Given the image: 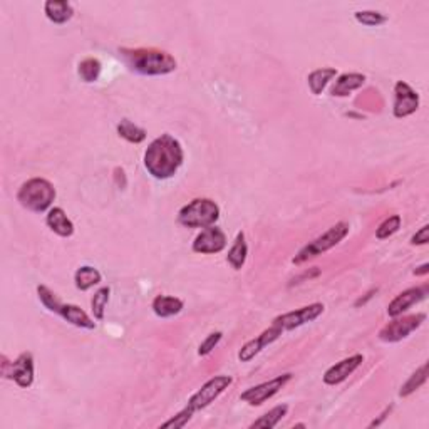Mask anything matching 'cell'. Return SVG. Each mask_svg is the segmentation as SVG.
<instances>
[{"instance_id": "cell-23", "label": "cell", "mask_w": 429, "mask_h": 429, "mask_svg": "<svg viewBox=\"0 0 429 429\" xmlns=\"http://www.w3.org/2000/svg\"><path fill=\"white\" fill-rule=\"evenodd\" d=\"M101 280H103L101 272L91 265H82L74 274V284H76L77 290H81V292H86V290L92 289L94 285L101 284Z\"/></svg>"}, {"instance_id": "cell-3", "label": "cell", "mask_w": 429, "mask_h": 429, "mask_svg": "<svg viewBox=\"0 0 429 429\" xmlns=\"http://www.w3.org/2000/svg\"><path fill=\"white\" fill-rule=\"evenodd\" d=\"M232 382H233V379L230 376L211 377L210 381H206L205 384H203L200 389H198L196 393L193 394L190 399H188L186 408L182 409V411H179L177 416H173L172 419H169V421L161 424V428H174V429L184 428L188 423H190L193 414H195L196 411H200V409L208 408L211 403H215V401L228 389Z\"/></svg>"}, {"instance_id": "cell-27", "label": "cell", "mask_w": 429, "mask_h": 429, "mask_svg": "<svg viewBox=\"0 0 429 429\" xmlns=\"http://www.w3.org/2000/svg\"><path fill=\"white\" fill-rule=\"evenodd\" d=\"M101 71H103V66H101L99 59L96 57H86L79 62V67H77V74H79L81 81L84 82H96L99 79Z\"/></svg>"}, {"instance_id": "cell-6", "label": "cell", "mask_w": 429, "mask_h": 429, "mask_svg": "<svg viewBox=\"0 0 429 429\" xmlns=\"http://www.w3.org/2000/svg\"><path fill=\"white\" fill-rule=\"evenodd\" d=\"M220 218L218 203L211 198H195L183 206L178 213L179 225L186 228H206Z\"/></svg>"}, {"instance_id": "cell-17", "label": "cell", "mask_w": 429, "mask_h": 429, "mask_svg": "<svg viewBox=\"0 0 429 429\" xmlns=\"http://www.w3.org/2000/svg\"><path fill=\"white\" fill-rule=\"evenodd\" d=\"M366 84V76L361 72H345L338 76L334 86L330 87V96L334 98H347L352 91L361 89Z\"/></svg>"}, {"instance_id": "cell-11", "label": "cell", "mask_w": 429, "mask_h": 429, "mask_svg": "<svg viewBox=\"0 0 429 429\" xmlns=\"http://www.w3.org/2000/svg\"><path fill=\"white\" fill-rule=\"evenodd\" d=\"M324 311H325L324 303H321V302L311 303V306L301 307V308H297V311H292V312H285V313H282V316L275 317L274 325L280 327L284 332L299 329V327L306 325V324H308V322L316 321L317 317H321L322 313H324Z\"/></svg>"}, {"instance_id": "cell-34", "label": "cell", "mask_w": 429, "mask_h": 429, "mask_svg": "<svg viewBox=\"0 0 429 429\" xmlns=\"http://www.w3.org/2000/svg\"><path fill=\"white\" fill-rule=\"evenodd\" d=\"M413 274L416 275V277H424V275H428V274H429V264H423L421 267H418V269L414 270Z\"/></svg>"}, {"instance_id": "cell-15", "label": "cell", "mask_w": 429, "mask_h": 429, "mask_svg": "<svg viewBox=\"0 0 429 429\" xmlns=\"http://www.w3.org/2000/svg\"><path fill=\"white\" fill-rule=\"evenodd\" d=\"M362 362H364L362 354H354V356L345 357V359H342V361L335 362L334 366H330L329 369H327L322 379H324L327 386L342 384L344 381L349 379V376H352L354 372L361 367Z\"/></svg>"}, {"instance_id": "cell-12", "label": "cell", "mask_w": 429, "mask_h": 429, "mask_svg": "<svg viewBox=\"0 0 429 429\" xmlns=\"http://www.w3.org/2000/svg\"><path fill=\"white\" fill-rule=\"evenodd\" d=\"M227 235L223 230L216 225H211L196 235V238L193 240L191 250L201 253V255H215V253L223 252L227 248Z\"/></svg>"}, {"instance_id": "cell-29", "label": "cell", "mask_w": 429, "mask_h": 429, "mask_svg": "<svg viewBox=\"0 0 429 429\" xmlns=\"http://www.w3.org/2000/svg\"><path fill=\"white\" fill-rule=\"evenodd\" d=\"M401 223H403V218H401V215H391L389 218H386L379 225V227H377L376 237L379 240H386V238L393 237L394 233L399 232Z\"/></svg>"}, {"instance_id": "cell-8", "label": "cell", "mask_w": 429, "mask_h": 429, "mask_svg": "<svg viewBox=\"0 0 429 429\" xmlns=\"http://www.w3.org/2000/svg\"><path fill=\"white\" fill-rule=\"evenodd\" d=\"M2 377L4 379H12L22 389H29L34 384L35 377L34 356L30 352H22L13 362L2 356Z\"/></svg>"}, {"instance_id": "cell-24", "label": "cell", "mask_w": 429, "mask_h": 429, "mask_svg": "<svg viewBox=\"0 0 429 429\" xmlns=\"http://www.w3.org/2000/svg\"><path fill=\"white\" fill-rule=\"evenodd\" d=\"M289 413V406L287 404H279L275 408H272L269 413H265L264 416H260L257 421H253L250 424V429H272L275 428L277 424L282 421L284 416H287Z\"/></svg>"}, {"instance_id": "cell-19", "label": "cell", "mask_w": 429, "mask_h": 429, "mask_svg": "<svg viewBox=\"0 0 429 429\" xmlns=\"http://www.w3.org/2000/svg\"><path fill=\"white\" fill-rule=\"evenodd\" d=\"M44 13L55 26H62L69 22L74 16V7L66 0H48L44 4Z\"/></svg>"}, {"instance_id": "cell-7", "label": "cell", "mask_w": 429, "mask_h": 429, "mask_svg": "<svg viewBox=\"0 0 429 429\" xmlns=\"http://www.w3.org/2000/svg\"><path fill=\"white\" fill-rule=\"evenodd\" d=\"M349 223L347 221H339V223L332 225V227L324 232L322 235H319L317 238H313L311 243H307L306 247H302L301 250H299L297 255L292 258V262L295 265H302L306 264V262L312 260V258L322 255V253L329 252L330 248L338 247L342 240L349 235Z\"/></svg>"}, {"instance_id": "cell-33", "label": "cell", "mask_w": 429, "mask_h": 429, "mask_svg": "<svg viewBox=\"0 0 429 429\" xmlns=\"http://www.w3.org/2000/svg\"><path fill=\"white\" fill-rule=\"evenodd\" d=\"M391 411H393V406H389V408H386L384 409V413L381 414V418L379 419H374V421H372L371 424H369V428H374V426H379V424L384 421V419L387 418V414H389Z\"/></svg>"}, {"instance_id": "cell-25", "label": "cell", "mask_w": 429, "mask_h": 429, "mask_svg": "<svg viewBox=\"0 0 429 429\" xmlns=\"http://www.w3.org/2000/svg\"><path fill=\"white\" fill-rule=\"evenodd\" d=\"M426 381H428V362H424L423 366L416 369V371L409 376V379L406 381L403 386H401L399 396L401 398H408V396L416 393L419 387L426 384Z\"/></svg>"}, {"instance_id": "cell-18", "label": "cell", "mask_w": 429, "mask_h": 429, "mask_svg": "<svg viewBox=\"0 0 429 429\" xmlns=\"http://www.w3.org/2000/svg\"><path fill=\"white\" fill-rule=\"evenodd\" d=\"M45 223H48V227L52 230L55 235H59V237L69 238L74 235V223L61 206H54V208L48 211Z\"/></svg>"}, {"instance_id": "cell-10", "label": "cell", "mask_w": 429, "mask_h": 429, "mask_svg": "<svg viewBox=\"0 0 429 429\" xmlns=\"http://www.w3.org/2000/svg\"><path fill=\"white\" fill-rule=\"evenodd\" d=\"M292 372H285V374H280L274 377V379L262 382V384L248 387L247 391H243L242 394H240V401H243V403H248L250 406H262L265 403V401H269L274 398V396L279 393L282 387H285L289 384L290 381H292Z\"/></svg>"}, {"instance_id": "cell-13", "label": "cell", "mask_w": 429, "mask_h": 429, "mask_svg": "<svg viewBox=\"0 0 429 429\" xmlns=\"http://www.w3.org/2000/svg\"><path fill=\"white\" fill-rule=\"evenodd\" d=\"M419 103H421V99H419L418 91H414L406 81L396 82L393 104L394 118L404 119L411 116V114H414L419 109Z\"/></svg>"}, {"instance_id": "cell-5", "label": "cell", "mask_w": 429, "mask_h": 429, "mask_svg": "<svg viewBox=\"0 0 429 429\" xmlns=\"http://www.w3.org/2000/svg\"><path fill=\"white\" fill-rule=\"evenodd\" d=\"M37 297H39L40 303H43L48 311L61 316L64 321L69 322V324L79 327V329H87V330L96 329V322L94 319H91V317L87 316V312L82 311L79 306L61 302V299L57 297V294H54L52 290L45 287V285H37Z\"/></svg>"}, {"instance_id": "cell-16", "label": "cell", "mask_w": 429, "mask_h": 429, "mask_svg": "<svg viewBox=\"0 0 429 429\" xmlns=\"http://www.w3.org/2000/svg\"><path fill=\"white\" fill-rule=\"evenodd\" d=\"M282 334H284V330L280 329V327L272 324L269 329H265L260 335H257L255 339L248 340V342L243 345L242 349H240L238 361L240 362H250L253 357L258 356V354L264 350V347L270 345L272 342H275V340L279 339Z\"/></svg>"}, {"instance_id": "cell-30", "label": "cell", "mask_w": 429, "mask_h": 429, "mask_svg": "<svg viewBox=\"0 0 429 429\" xmlns=\"http://www.w3.org/2000/svg\"><path fill=\"white\" fill-rule=\"evenodd\" d=\"M354 18H356L359 24L366 27H379L387 22V17L384 13L377 11H359L354 13Z\"/></svg>"}, {"instance_id": "cell-32", "label": "cell", "mask_w": 429, "mask_h": 429, "mask_svg": "<svg viewBox=\"0 0 429 429\" xmlns=\"http://www.w3.org/2000/svg\"><path fill=\"white\" fill-rule=\"evenodd\" d=\"M428 242H429V227L428 225H424V227L419 228L418 232L413 235L411 243L413 245H426Z\"/></svg>"}, {"instance_id": "cell-28", "label": "cell", "mask_w": 429, "mask_h": 429, "mask_svg": "<svg viewBox=\"0 0 429 429\" xmlns=\"http://www.w3.org/2000/svg\"><path fill=\"white\" fill-rule=\"evenodd\" d=\"M109 294H111L109 287H101L98 292L94 294V297H92L91 311L96 321H104V312H106V306H108L109 302Z\"/></svg>"}, {"instance_id": "cell-21", "label": "cell", "mask_w": 429, "mask_h": 429, "mask_svg": "<svg viewBox=\"0 0 429 429\" xmlns=\"http://www.w3.org/2000/svg\"><path fill=\"white\" fill-rule=\"evenodd\" d=\"M334 77H338V71H335L334 67L316 69V71H312L307 77L308 89L312 91L313 96H321L327 87V84H329Z\"/></svg>"}, {"instance_id": "cell-31", "label": "cell", "mask_w": 429, "mask_h": 429, "mask_svg": "<svg viewBox=\"0 0 429 429\" xmlns=\"http://www.w3.org/2000/svg\"><path fill=\"white\" fill-rule=\"evenodd\" d=\"M221 338H223V332H220V330L211 332L210 335H206V339L203 340V342L200 344V347H198V356L205 357V356H208V354L213 352V349L220 344Z\"/></svg>"}, {"instance_id": "cell-4", "label": "cell", "mask_w": 429, "mask_h": 429, "mask_svg": "<svg viewBox=\"0 0 429 429\" xmlns=\"http://www.w3.org/2000/svg\"><path fill=\"white\" fill-rule=\"evenodd\" d=\"M57 196L54 184L45 178H30L17 191V201L32 213H44L50 210Z\"/></svg>"}, {"instance_id": "cell-2", "label": "cell", "mask_w": 429, "mask_h": 429, "mask_svg": "<svg viewBox=\"0 0 429 429\" xmlns=\"http://www.w3.org/2000/svg\"><path fill=\"white\" fill-rule=\"evenodd\" d=\"M119 54L128 64L131 71L141 76H166L177 71V59L166 50L153 48H138V49H119Z\"/></svg>"}, {"instance_id": "cell-14", "label": "cell", "mask_w": 429, "mask_h": 429, "mask_svg": "<svg viewBox=\"0 0 429 429\" xmlns=\"http://www.w3.org/2000/svg\"><path fill=\"white\" fill-rule=\"evenodd\" d=\"M429 294V285H418V287H411L404 292H401L398 297H394L387 306V316L389 317H401L404 312H408L409 308L416 303L423 302Z\"/></svg>"}, {"instance_id": "cell-1", "label": "cell", "mask_w": 429, "mask_h": 429, "mask_svg": "<svg viewBox=\"0 0 429 429\" xmlns=\"http://www.w3.org/2000/svg\"><path fill=\"white\" fill-rule=\"evenodd\" d=\"M184 161L182 143L168 133L150 143L145 153V168L156 179H169L178 173Z\"/></svg>"}, {"instance_id": "cell-9", "label": "cell", "mask_w": 429, "mask_h": 429, "mask_svg": "<svg viewBox=\"0 0 429 429\" xmlns=\"http://www.w3.org/2000/svg\"><path fill=\"white\" fill-rule=\"evenodd\" d=\"M424 321H426V313L423 312L403 317V319L394 317V321H391L389 324L382 327L379 334H377V338H379L382 342H399V340L409 338L414 330H418L419 327L424 324Z\"/></svg>"}, {"instance_id": "cell-20", "label": "cell", "mask_w": 429, "mask_h": 429, "mask_svg": "<svg viewBox=\"0 0 429 429\" xmlns=\"http://www.w3.org/2000/svg\"><path fill=\"white\" fill-rule=\"evenodd\" d=\"M183 306L184 303L182 299L173 297V295H156L151 308L161 319H169V317L178 316L183 311Z\"/></svg>"}, {"instance_id": "cell-22", "label": "cell", "mask_w": 429, "mask_h": 429, "mask_svg": "<svg viewBox=\"0 0 429 429\" xmlns=\"http://www.w3.org/2000/svg\"><path fill=\"white\" fill-rule=\"evenodd\" d=\"M247 255H248V245H247V240H245V233L238 232L232 248L228 250L227 262L233 270H242L243 265H245V262H247Z\"/></svg>"}, {"instance_id": "cell-26", "label": "cell", "mask_w": 429, "mask_h": 429, "mask_svg": "<svg viewBox=\"0 0 429 429\" xmlns=\"http://www.w3.org/2000/svg\"><path fill=\"white\" fill-rule=\"evenodd\" d=\"M116 131L119 138H123V140H126L128 143H133V145H140V143L146 140V129L140 128L138 124L129 121V119H123V121L118 124Z\"/></svg>"}]
</instances>
